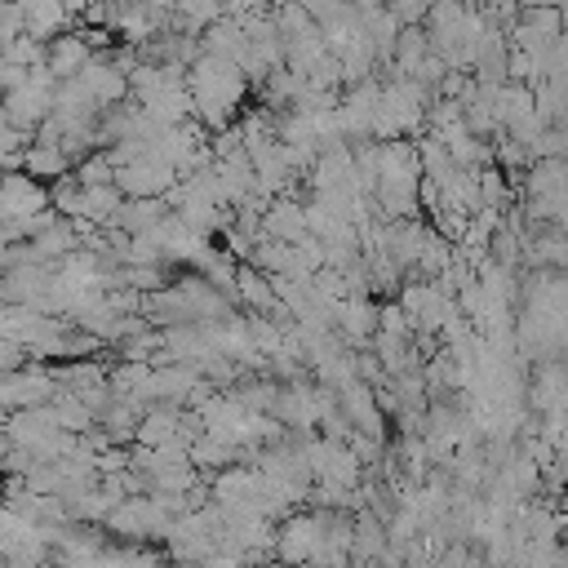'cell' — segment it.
Here are the masks:
<instances>
[{
    "label": "cell",
    "instance_id": "5b68a950",
    "mask_svg": "<svg viewBox=\"0 0 568 568\" xmlns=\"http://www.w3.org/2000/svg\"><path fill=\"white\" fill-rule=\"evenodd\" d=\"M173 182H178V173H173L169 164L151 160V155H142V160H133V164H124V169L111 173V186H115L124 200H151V195H164Z\"/></svg>",
    "mask_w": 568,
    "mask_h": 568
},
{
    "label": "cell",
    "instance_id": "ac0fdd59",
    "mask_svg": "<svg viewBox=\"0 0 568 568\" xmlns=\"http://www.w3.org/2000/svg\"><path fill=\"white\" fill-rule=\"evenodd\" d=\"M49 413H53V422H58V430H67V435H84L89 426H98V417L71 395V390H53V399H49Z\"/></svg>",
    "mask_w": 568,
    "mask_h": 568
},
{
    "label": "cell",
    "instance_id": "ffe728a7",
    "mask_svg": "<svg viewBox=\"0 0 568 568\" xmlns=\"http://www.w3.org/2000/svg\"><path fill=\"white\" fill-rule=\"evenodd\" d=\"M84 191V222H93V226H111L115 222V209H120V191L106 182V186H80Z\"/></svg>",
    "mask_w": 568,
    "mask_h": 568
},
{
    "label": "cell",
    "instance_id": "7c38bea8",
    "mask_svg": "<svg viewBox=\"0 0 568 568\" xmlns=\"http://www.w3.org/2000/svg\"><path fill=\"white\" fill-rule=\"evenodd\" d=\"M528 404H532V417L564 413V364H559V359H541V364L532 368Z\"/></svg>",
    "mask_w": 568,
    "mask_h": 568
},
{
    "label": "cell",
    "instance_id": "44dd1931",
    "mask_svg": "<svg viewBox=\"0 0 568 568\" xmlns=\"http://www.w3.org/2000/svg\"><path fill=\"white\" fill-rule=\"evenodd\" d=\"M0 62H13V67H22V71L44 67V44L31 40V36H13V40L0 49Z\"/></svg>",
    "mask_w": 568,
    "mask_h": 568
},
{
    "label": "cell",
    "instance_id": "cb8c5ba5",
    "mask_svg": "<svg viewBox=\"0 0 568 568\" xmlns=\"http://www.w3.org/2000/svg\"><path fill=\"white\" fill-rule=\"evenodd\" d=\"M386 4V13L399 22V27H422V18H426V9L435 4V0H382Z\"/></svg>",
    "mask_w": 568,
    "mask_h": 568
},
{
    "label": "cell",
    "instance_id": "83f0119b",
    "mask_svg": "<svg viewBox=\"0 0 568 568\" xmlns=\"http://www.w3.org/2000/svg\"><path fill=\"white\" fill-rule=\"evenodd\" d=\"M519 9H564V0H519Z\"/></svg>",
    "mask_w": 568,
    "mask_h": 568
},
{
    "label": "cell",
    "instance_id": "3957f363",
    "mask_svg": "<svg viewBox=\"0 0 568 568\" xmlns=\"http://www.w3.org/2000/svg\"><path fill=\"white\" fill-rule=\"evenodd\" d=\"M173 519L155 506V497L146 493V497H124L120 506H111V515L102 519V532H115V537H124L129 546H138V541H151V537H164V528H169Z\"/></svg>",
    "mask_w": 568,
    "mask_h": 568
},
{
    "label": "cell",
    "instance_id": "30bf717a",
    "mask_svg": "<svg viewBox=\"0 0 568 568\" xmlns=\"http://www.w3.org/2000/svg\"><path fill=\"white\" fill-rule=\"evenodd\" d=\"M195 386H200V373L191 364H155L151 382H146V399L151 404H169V408H186Z\"/></svg>",
    "mask_w": 568,
    "mask_h": 568
},
{
    "label": "cell",
    "instance_id": "8992f818",
    "mask_svg": "<svg viewBox=\"0 0 568 568\" xmlns=\"http://www.w3.org/2000/svg\"><path fill=\"white\" fill-rule=\"evenodd\" d=\"M75 80H80V84H84V93L93 98L98 115H102V111H111V106H120V102L129 98V75H124L106 53H93V58H89V67H84Z\"/></svg>",
    "mask_w": 568,
    "mask_h": 568
},
{
    "label": "cell",
    "instance_id": "603a6c76",
    "mask_svg": "<svg viewBox=\"0 0 568 568\" xmlns=\"http://www.w3.org/2000/svg\"><path fill=\"white\" fill-rule=\"evenodd\" d=\"M71 178H75L80 186H106V182H111V164H106L102 151H93V155H84L80 164H71Z\"/></svg>",
    "mask_w": 568,
    "mask_h": 568
},
{
    "label": "cell",
    "instance_id": "e0dca14e",
    "mask_svg": "<svg viewBox=\"0 0 568 568\" xmlns=\"http://www.w3.org/2000/svg\"><path fill=\"white\" fill-rule=\"evenodd\" d=\"M528 200H541V195H564V160H528V169L519 173Z\"/></svg>",
    "mask_w": 568,
    "mask_h": 568
},
{
    "label": "cell",
    "instance_id": "2e32d148",
    "mask_svg": "<svg viewBox=\"0 0 568 568\" xmlns=\"http://www.w3.org/2000/svg\"><path fill=\"white\" fill-rule=\"evenodd\" d=\"M22 173L36 178V182H53V178H67V173H71V160H67L58 146L31 142V146L22 151Z\"/></svg>",
    "mask_w": 568,
    "mask_h": 568
},
{
    "label": "cell",
    "instance_id": "484cf974",
    "mask_svg": "<svg viewBox=\"0 0 568 568\" xmlns=\"http://www.w3.org/2000/svg\"><path fill=\"white\" fill-rule=\"evenodd\" d=\"M217 4H222L226 18H244V13H262L266 9V0H217Z\"/></svg>",
    "mask_w": 568,
    "mask_h": 568
},
{
    "label": "cell",
    "instance_id": "5bb4252c",
    "mask_svg": "<svg viewBox=\"0 0 568 568\" xmlns=\"http://www.w3.org/2000/svg\"><path fill=\"white\" fill-rule=\"evenodd\" d=\"M430 53V40H426V27H399L395 44H390V62L386 71L390 75H413L422 67V58Z\"/></svg>",
    "mask_w": 568,
    "mask_h": 568
},
{
    "label": "cell",
    "instance_id": "8fae6325",
    "mask_svg": "<svg viewBox=\"0 0 568 568\" xmlns=\"http://www.w3.org/2000/svg\"><path fill=\"white\" fill-rule=\"evenodd\" d=\"M89 44L75 36V31H62V36H53L49 44H44V71L62 84V80H75L84 67H89Z\"/></svg>",
    "mask_w": 568,
    "mask_h": 568
},
{
    "label": "cell",
    "instance_id": "7402d4cb",
    "mask_svg": "<svg viewBox=\"0 0 568 568\" xmlns=\"http://www.w3.org/2000/svg\"><path fill=\"white\" fill-rule=\"evenodd\" d=\"M519 22H524L528 31H537L541 40L564 36V9H519Z\"/></svg>",
    "mask_w": 568,
    "mask_h": 568
},
{
    "label": "cell",
    "instance_id": "7a4b0ae2",
    "mask_svg": "<svg viewBox=\"0 0 568 568\" xmlns=\"http://www.w3.org/2000/svg\"><path fill=\"white\" fill-rule=\"evenodd\" d=\"M324 515H328V510H288V515L275 524V546H271V555H275L284 568L315 564V550H320V537H324Z\"/></svg>",
    "mask_w": 568,
    "mask_h": 568
},
{
    "label": "cell",
    "instance_id": "277c9868",
    "mask_svg": "<svg viewBox=\"0 0 568 568\" xmlns=\"http://www.w3.org/2000/svg\"><path fill=\"white\" fill-rule=\"evenodd\" d=\"M53 390H58V382L49 377L44 364H22V368L0 373V408H4V413L40 408V404L53 399Z\"/></svg>",
    "mask_w": 568,
    "mask_h": 568
},
{
    "label": "cell",
    "instance_id": "6da1fadb",
    "mask_svg": "<svg viewBox=\"0 0 568 568\" xmlns=\"http://www.w3.org/2000/svg\"><path fill=\"white\" fill-rule=\"evenodd\" d=\"M186 98H191V120L204 133H217V129H231V120L240 115L248 98V80L240 75L235 62L200 53L186 67Z\"/></svg>",
    "mask_w": 568,
    "mask_h": 568
},
{
    "label": "cell",
    "instance_id": "4dcf8cb0",
    "mask_svg": "<svg viewBox=\"0 0 568 568\" xmlns=\"http://www.w3.org/2000/svg\"><path fill=\"white\" fill-rule=\"evenodd\" d=\"M0 49H4V40H0Z\"/></svg>",
    "mask_w": 568,
    "mask_h": 568
},
{
    "label": "cell",
    "instance_id": "d6986e66",
    "mask_svg": "<svg viewBox=\"0 0 568 568\" xmlns=\"http://www.w3.org/2000/svg\"><path fill=\"white\" fill-rule=\"evenodd\" d=\"M93 568H164V564H160L155 550L124 541V546H102L98 559H93Z\"/></svg>",
    "mask_w": 568,
    "mask_h": 568
},
{
    "label": "cell",
    "instance_id": "52a82bcc",
    "mask_svg": "<svg viewBox=\"0 0 568 568\" xmlns=\"http://www.w3.org/2000/svg\"><path fill=\"white\" fill-rule=\"evenodd\" d=\"M49 106H53V93L36 89L31 80H27L22 89L0 93V120L13 124V129H22V133H36V124L49 115Z\"/></svg>",
    "mask_w": 568,
    "mask_h": 568
},
{
    "label": "cell",
    "instance_id": "f546056e",
    "mask_svg": "<svg viewBox=\"0 0 568 568\" xmlns=\"http://www.w3.org/2000/svg\"><path fill=\"white\" fill-rule=\"evenodd\" d=\"M470 568H488V564H484V559H470Z\"/></svg>",
    "mask_w": 568,
    "mask_h": 568
},
{
    "label": "cell",
    "instance_id": "4fadbf2b",
    "mask_svg": "<svg viewBox=\"0 0 568 568\" xmlns=\"http://www.w3.org/2000/svg\"><path fill=\"white\" fill-rule=\"evenodd\" d=\"M169 213V204L160 200V195H151V200H120V209H115V231H124V235H146V231H155L160 226V217Z\"/></svg>",
    "mask_w": 568,
    "mask_h": 568
},
{
    "label": "cell",
    "instance_id": "ba28073f",
    "mask_svg": "<svg viewBox=\"0 0 568 568\" xmlns=\"http://www.w3.org/2000/svg\"><path fill=\"white\" fill-rule=\"evenodd\" d=\"M302 235H306V222H302V200H297V195H275V200H266L262 222H257V240L297 244Z\"/></svg>",
    "mask_w": 568,
    "mask_h": 568
},
{
    "label": "cell",
    "instance_id": "f1b7e54d",
    "mask_svg": "<svg viewBox=\"0 0 568 568\" xmlns=\"http://www.w3.org/2000/svg\"><path fill=\"white\" fill-rule=\"evenodd\" d=\"M9 448H13V444H9V435H4V430H0V457H4V453H9Z\"/></svg>",
    "mask_w": 568,
    "mask_h": 568
},
{
    "label": "cell",
    "instance_id": "9c48e42d",
    "mask_svg": "<svg viewBox=\"0 0 568 568\" xmlns=\"http://www.w3.org/2000/svg\"><path fill=\"white\" fill-rule=\"evenodd\" d=\"M333 333L342 337V346H368V337L377 333V302L342 297L333 306Z\"/></svg>",
    "mask_w": 568,
    "mask_h": 568
},
{
    "label": "cell",
    "instance_id": "d4e9b609",
    "mask_svg": "<svg viewBox=\"0 0 568 568\" xmlns=\"http://www.w3.org/2000/svg\"><path fill=\"white\" fill-rule=\"evenodd\" d=\"M377 333H390V337H413V333H408V320H404V311H399L395 302H382V306H377Z\"/></svg>",
    "mask_w": 568,
    "mask_h": 568
},
{
    "label": "cell",
    "instance_id": "9a60e30c",
    "mask_svg": "<svg viewBox=\"0 0 568 568\" xmlns=\"http://www.w3.org/2000/svg\"><path fill=\"white\" fill-rule=\"evenodd\" d=\"M240 457H244L240 448H231V444H217V439H209V435H200V439H191V444H186V462L200 470V479H209V475H217V470L235 466Z\"/></svg>",
    "mask_w": 568,
    "mask_h": 568
},
{
    "label": "cell",
    "instance_id": "4316f807",
    "mask_svg": "<svg viewBox=\"0 0 568 568\" xmlns=\"http://www.w3.org/2000/svg\"><path fill=\"white\" fill-rule=\"evenodd\" d=\"M49 559L44 555H4L0 559V568H44Z\"/></svg>",
    "mask_w": 568,
    "mask_h": 568
}]
</instances>
